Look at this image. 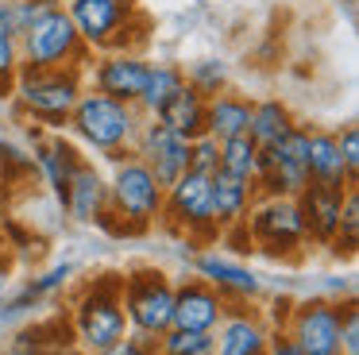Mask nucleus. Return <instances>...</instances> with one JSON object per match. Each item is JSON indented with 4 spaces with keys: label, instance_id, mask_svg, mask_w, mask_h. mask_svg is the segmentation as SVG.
<instances>
[{
    "label": "nucleus",
    "instance_id": "nucleus-1",
    "mask_svg": "<svg viewBox=\"0 0 359 355\" xmlns=\"http://www.w3.org/2000/svg\"><path fill=\"white\" fill-rule=\"evenodd\" d=\"M109 162L112 170L104 174V182H109V213L101 216L97 228L112 232V236H143L163 220L166 185L132 151L112 154Z\"/></svg>",
    "mask_w": 359,
    "mask_h": 355
},
{
    "label": "nucleus",
    "instance_id": "nucleus-2",
    "mask_svg": "<svg viewBox=\"0 0 359 355\" xmlns=\"http://www.w3.org/2000/svg\"><path fill=\"white\" fill-rule=\"evenodd\" d=\"M81 93H86V69L81 66H62V69L20 66L8 100L16 120L43 123L47 131H66V120H70Z\"/></svg>",
    "mask_w": 359,
    "mask_h": 355
},
{
    "label": "nucleus",
    "instance_id": "nucleus-3",
    "mask_svg": "<svg viewBox=\"0 0 359 355\" xmlns=\"http://www.w3.org/2000/svg\"><path fill=\"white\" fill-rule=\"evenodd\" d=\"M140 128H143V112L135 105L112 100V97L93 93V89L81 93L74 112H70V120H66V131H70L74 143H78L81 151L101 154V159L132 151Z\"/></svg>",
    "mask_w": 359,
    "mask_h": 355
},
{
    "label": "nucleus",
    "instance_id": "nucleus-4",
    "mask_svg": "<svg viewBox=\"0 0 359 355\" xmlns=\"http://www.w3.org/2000/svg\"><path fill=\"white\" fill-rule=\"evenodd\" d=\"M120 290H124V274L104 270L93 282H81L70 301V332L74 344L86 347L89 355L104 351V347L120 344L128 336V316L120 305Z\"/></svg>",
    "mask_w": 359,
    "mask_h": 355
},
{
    "label": "nucleus",
    "instance_id": "nucleus-5",
    "mask_svg": "<svg viewBox=\"0 0 359 355\" xmlns=\"http://www.w3.org/2000/svg\"><path fill=\"white\" fill-rule=\"evenodd\" d=\"M243 236L251 251H263L274 262H297L309 247L297 197H255L243 216Z\"/></svg>",
    "mask_w": 359,
    "mask_h": 355
},
{
    "label": "nucleus",
    "instance_id": "nucleus-6",
    "mask_svg": "<svg viewBox=\"0 0 359 355\" xmlns=\"http://www.w3.org/2000/svg\"><path fill=\"white\" fill-rule=\"evenodd\" d=\"M174 236H182L194 247H212L220 239V228L212 220V189H209V174L186 170L166 185L163 197V220Z\"/></svg>",
    "mask_w": 359,
    "mask_h": 355
},
{
    "label": "nucleus",
    "instance_id": "nucleus-7",
    "mask_svg": "<svg viewBox=\"0 0 359 355\" xmlns=\"http://www.w3.org/2000/svg\"><path fill=\"white\" fill-rule=\"evenodd\" d=\"M120 305H124V316H128V332L158 340L170 328V316H174V278L163 267L124 270Z\"/></svg>",
    "mask_w": 359,
    "mask_h": 355
},
{
    "label": "nucleus",
    "instance_id": "nucleus-8",
    "mask_svg": "<svg viewBox=\"0 0 359 355\" xmlns=\"http://www.w3.org/2000/svg\"><path fill=\"white\" fill-rule=\"evenodd\" d=\"M20 58L32 69H62V66L86 69L89 58H93V51L81 43L78 27L70 23L66 8L58 4L55 12H47L39 23H32V27L20 35Z\"/></svg>",
    "mask_w": 359,
    "mask_h": 355
},
{
    "label": "nucleus",
    "instance_id": "nucleus-9",
    "mask_svg": "<svg viewBox=\"0 0 359 355\" xmlns=\"http://www.w3.org/2000/svg\"><path fill=\"white\" fill-rule=\"evenodd\" d=\"M305 147H309V123H302V120L274 147H259L263 151L259 154V178H255L259 197H297L309 185Z\"/></svg>",
    "mask_w": 359,
    "mask_h": 355
},
{
    "label": "nucleus",
    "instance_id": "nucleus-10",
    "mask_svg": "<svg viewBox=\"0 0 359 355\" xmlns=\"http://www.w3.org/2000/svg\"><path fill=\"white\" fill-rule=\"evenodd\" d=\"M62 8L93 54L120 51L132 20L143 12L140 0H62Z\"/></svg>",
    "mask_w": 359,
    "mask_h": 355
},
{
    "label": "nucleus",
    "instance_id": "nucleus-11",
    "mask_svg": "<svg viewBox=\"0 0 359 355\" xmlns=\"http://www.w3.org/2000/svg\"><path fill=\"white\" fill-rule=\"evenodd\" d=\"M340 313L344 301H328V297H309L294 301L286 313V321L278 324L305 355H344L340 347Z\"/></svg>",
    "mask_w": 359,
    "mask_h": 355
},
{
    "label": "nucleus",
    "instance_id": "nucleus-12",
    "mask_svg": "<svg viewBox=\"0 0 359 355\" xmlns=\"http://www.w3.org/2000/svg\"><path fill=\"white\" fill-rule=\"evenodd\" d=\"M151 74V58L140 51H101L86 66V89L104 93L124 105H140L143 85Z\"/></svg>",
    "mask_w": 359,
    "mask_h": 355
},
{
    "label": "nucleus",
    "instance_id": "nucleus-13",
    "mask_svg": "<svg viewBox=\"0 0 359 355\" xmlns=\"http://www.w3.org/2000/svg\"><path fill=\"white\" fill-rule=\"evenodd\" d=\"M194 274L205 278L228 305H255L263 297V278L240 262L236 255L220 251V247H205V251L194 255Z\"/></svg>",
    "mask_w": 359,
    "mask_h": 355
},
{
    "label": "nucleus",
    "instance_id": "nucleus-14",
    "mask_svg": "<svg viewBox=\"0 0 359 355\" xmlns=\"http://www.w3.org/2000/svg\"><path fill=\"white\" fill-rule=\"evenodd\" d=\"M132 154H140L143 166H147L163 185H170L178 174L189 170V139L178 135L174 128H166L155 116H143V128H140V135H135Z\"/></svg>",
    "mask_w": 359,
    "mask_h": 355
},
{
    "label": "nucleus",
    "instance_id": "nucleus-15",
    "mask_svg": "<svg viewBox=\"0 0 359 355\" xmlns=\"http://www.w3.org/2000/svg\"><path fill=\"white\" fill-rule=\"evenodd\" d=\"M32 151V166H35V178H39L43 185H47L50 201H55L58 208H62V197H66V185H70L74 170L81 166V162L89 159L86 151H81L78 143H74L66 131H47V135L39 139V143L27 147Z\"/></svg>",
    "mask_w": 359,
    "mask_h": 355
},
{
    "label": "nucleus",
    "instance_id": "nucleus-16",
    "mask_svg": "<svg viewBox=\"0 0 359 355\" xmlns=\"http://www.w3.org/2000/svg\"><path fill=\"white\" fill-rule=\"evenodd\" d=\"M228 301L212 290L205 278H182L174 282V316L170 328L182 332H217V324L224 321Z\"/></svg>",
    "mask_w": 359,
    "mask_h": 355
},
{
    "label": "nucleus",
    "instance_id": "nucleus-17",
    "mask_svg": "<svg viewBox=\"0 0 359 355\" xmlns=\"http://www.w3.org/2000/svg\"><path fill=\"white\" fill-rule=\"evenodd\" d=\"M271 324L251 305H228L224 321L212 332V355H266Z\"/></svg>",
    "mask_w": 359,
    "mask_h": 355
},
{
    "label": "nucleus",
    "instance_id": "nucleus-18",
    "mask_svg": "<svg viewBox=\"0 0 359 355\" xmlns=\"http://www.w3.org/2000/svg\"><path fill=\"white\" fill-rule=\"evenodd\" d=\"M104 213H109V182H104V170L93 159H86L66 185L62 216H70L81 228H97Z\"/></svg>",
    "mask_w": 359,
    "mask_h": 355
},
{
    "label": "nucleus",
    "instance_id": "nucleus-19",
    "mask_svg": "<svg viewBox=\"0 0 359 355\" xmlns=\"http://www.w3.org/2000/svg\"><path fill=\"white\" fill-rule=\"evenodd\" d=\"M348 189H328V185H305L297 193V208H302L305 239L313 247H328L336 239V224H340V205Z\"/></svg>",
    "mask_w": 359,
    "mask_h": 355
},
{
    "label": "nucleus",
    "instance_id": "nucleus-20",
    "mask_svg": "<svg viewBox=\"0 0 359 355\" xmlns=\"http://www.w3.org/2000/svg\"><path fill=\"white\" fill-rule=\"evenodd\" d=\"M305 170H309V185L351 189V178H348V170H344V159H340V147H336V131L332 128H309Z\"/></svg>",
    "mask_w": 359,
    "mask_h": 355
},
{
    "label": "nucleus",
    "instance_id": "nucleus-21",
    "mask_svg": "<svg viewBox=\"0 0 359 355\" xmlns=\"http://www.w3.org/2000/svg\"><path fill=\"white\" fill-rule=\"evenodd\" d=\"M209 189H212V220H217L220 232L228 228H240L243 216H248L251 201L259 197L255 193V182H243V178H232L224 170L209 178Z\"/></svg>",
    "mask_w": 359,
    "mask_h": 355
},
{
    "label": "nucleus",
    "instance_id": "nucleus-22",
    "mask_svg": "<svg viewBox=\"0 0 359 355\" xmlns=\"http://www.w3.org/2000/svg\"><path fill=\"white\" fill-rule=\"evenodd\" d=\"M248 123H251V97L232 89L209 97V105H205V135H212L220 143V139H232V135H248Z\"/></svg>",
    "mask_w": 359,
    "mask_h": 355
},
{
    "label": "nucleus",
    "instance_id": "nucleus-23",
    "mask_svg": "<svg viewBox=\"0 0 359 355\" xmlns=\"http://www.w3.org/2000/svg\"><path fill=\"white\" fill-rule=\"evenodd\" d=\"M290 128H297V116L290 112L286 100H278V97L251 100L248 135H251V143H255V147H274L282 135H290Z\"/></svg>",
    "mask_w": 359,
    "mask_h": 355
},
{
    "label": "nucleus",
    "instance_id": "nucleus-24",
    "mask_svg": "<svg viewBox=\"0 0 359 355\" xmlns=\"http://www.w3.org/2000/svg\"><path fill=\"white\" fill-rule=\"evenodd\" d=\"M205 105H209V97H201L197 89L182 85V89L155 112V120H163L166 128H174L186 139H197V135H205Z\"/></svg>",
    "mask_w": 359,
    "mask_h": 355
},
{
    "label": "nucleus",
    "instance_id": "nucleus-25",
    "mask_svg": "<svg viewBox=\"0 0 359 355\" xmlns=\"http://www.w3.org/2000/svg\"><path fill=\"white\" fill-rule=\"evenodd\" d=\"M186 85V74H182V62H151V74H147V85H143V97H140V112L143 116H155L174 93Z\"/></svg>",
    "mask_w": 359,
    "mask_h": 355
},
{
    "label": "nucleus",
    "instance_id": "nucleus-26",
    "mask_svg": "<svg viewBox=\"0 0 359 355\" xmlns=\"http://www.w3.org/2000/svg\"><path fill=\"white\" fill-rule=\"evenodd\" d=\"M182 74H186L189 89H197L201 97H217V93L232 89V66H228V58H220V54L194 58L189 66H182Z\"/></svg>",
    "mask_w": 359,
    "mask_h": 355
},
{
    "label": "nucleus",
    "instance_id": "nucleus-27",
    "mask_svg": "<svg viewBox=\"0 0 359 355\" xmlns=\"http://www.w3.org/2000/svg\"><path fill=\"white\" fill-rule=\"evenodd\" d=\"M259 147L251 143V135H232V139H220V166L224 174L243 178V182H255L259 178Z\"/></svg>",
    "mask_w": 359,
    "mask_h": 355
},
{
    "label": "nucleus",
    "instance_id": "nucleus-28",
    "mask_svg": "<svg viewBox=\"0 0 359 355\" xmlns=\"http://www.w3.org/2000/svg\"><path fill=\"white\" fill-rule=\"evenodd\" d=\"M58 4H62V0H0V27L20 39L32 23H39L43 15L55 12Z\"/></svg>",
    "mask_w": 359,
    "mask_h": 355
},
{
    "label": "nucleus",
    "instance_id": "nucleus-29",
    "mask_svg": "<svg viewBox=\"0 0 359 355\" xmlns=\"http://www.w3.org/2000/svg\"><path fill=\"white\" fill-rule=\"evenodd\" d=\"M35 178V166H32V151L16 139L0 135V185H8V189H20Z\"/></svg>",
    "mask_w": 359,
    "mask_h": 355
},
{
    "label": "nucleus",
    "instance_id": "nucleus-30",
    "mask_svg": "<svg viewBox=\"0 0 359 355\" xmlns=\"http://www.w3.org/2000/svg\"><path fill=\"white\" fill-rule=\"evenodd\" d=\"M328 251L336 255V259H351V255L359 251V189L351 185L348 193H344V205H340V224H336V239L328 243Z\"/></svg>",
    "mask_w": 359,
    "mask_h": 355
},
{
    "label": "nucleus",
    "instance_id": "nucleus-31",
    "mask_svg": "<svg viewBox=\"0 0 359 355\" xmlns=\"http://www.w3.org/2000/svg\"><path fill=\"white\" fill-rule=\"evenodd\" d=\"M158 355H212V332L166 328L158 336Z\"/></svg>",
    "mask_w": 359,
    "mask_h": 355
},
{
    "label": "nucleus",
    "instance_id": "nucleus-32",
    "mask_svg": "<svg viewBox=\"0 0 359 355\" xmlns=\"http://www.w3.org/2000/svg\"><path fill=\"white\" fill-rule=\"evenodd\" d=\"M78 274V262H70V259H62V262H55L50 270H43V274H35V278H27V290L35 293V297L47 305L55 293H62L66 286H70V278Z\"/></svg>",
    "mask_w": 359,
    "mask_h": 355
},
{
    "label": "nucleus",
    "instance_id": "nucleus-33",
    "mask_svg": "<svg viewBox=\"0 0 359 355\" xmlns=\"http://www.w3.org/2000/svg\"><path fill=\"white\" fill-rule=\"evenodd\" d=\"M20 66H24V58H20V39L12 35V31L0 27V97H8L12 93Z\"/></svg>",
    "mask_w": 359,
    "mask_h": 355
},
{
    "label": "nucleus",
    "instance_id": "nucleus-34",
    "mask_svg": "<svg viewBox=\"0 0 359 355\" xmlns=\"http://www.w3.org/2000/svg\"><path fill=\"white\" fill-rule=\"evenodd\" d=\"M332 131H336V147H340L344 170H348L351 185H359V123L348 120V123H340V128H332Z\"/></svg>",
    "mask_w": 359,
    "mask_h": 355
},
{
    "label": "nucleus",
    "instance_id": "nucleus-35",
    "mask_svg": "<svg viewBox=\"0 0 359 355\" xmlns=\"http://www.w3.org/2000/svg\"><path fill=\"white\" fill-rule=\"evenodd\" d=\"M220 166V143L212 135H197L189 139V170H197V174H217Z\"/></svg>",
    "mask_w": 359,
    "mask_h": 355
},
{
    "label": "nucleus",
    "instance_id": "nucleus-36",
    "mask_svg": "<svg viewBox=\"0 0 359 355\" xmlns=\"http://www.w3.org/2000/svg\"><path fill=\"white\" fill-rule=\"evenodd\" d=\"M340 347H344V355H359V305H355V297L344 301V313H340Z\"/></svg>",
    "mask_w": 359,
    "mask_h": 355
},
{
    "label": "nucleus",
    "instance_id": "nucleus-37",
    "mask_svg": "<svg viewBox=\"0 0 359 355\" xmlns=\"http://www.w3.org/2000/svg\"><path fill=\"white\" fill-rule=\"evenodd\" d=\"M97 355H158V340H147V336H135V332H128L120 344L104 347V351Z\"/></svg>",
    "mask_w": 359,
    "mask_h": 355
},
{
    "label": "nucleus",
    "instance_id": "nucleus-38",
    "mask_svg": "<svg viewBox=\"0 0 359 355\" xmlns=\"http://www.w3.org/2000/svg\"><path fill=\"white\" fill-rule=\"evenodd\" d=\"M266 355H305V351H302V347H297L282 328H271V344H266Z\"/></svg>",
    "mask_w": 359,
    "mask_h": 355
},
{
    "label": "nucleus",
    "instance_id": "nucleus-39",
    "mask_svg": "<svg viewBox=\"0 0 359 355\" xmlns=\"http://www.w3.org/2000/svg\"><path fill=\"white\" fill-rule=\"evenodd\" d=\"M0 355H43V351H32V347H16V344H8V347H0Z\"/></svg>",
    "mask_w": 359,
    "mask_h": 355
},
{
    "label": "nucleus",
    "instance_id": "nucleus-40",
    "mask_svg": "<svg viewBox=\"0 0 359 355\" xmlns=\"http://www.w3.org/2000/svg\"><path fill=\"white\" fill-rule=\"evenodd\" d=\"M55 355H89L86 347H78V344H66V347H58Z\"/></svg>",
    "mask_w": 359,
    "mask_h": 355
},
{
    "label": "nucleus",
    "instance_id": "nucleus-41",
    "mask_svg": "<svg viewBox=\"0 0 359 355\" xmlns=\"http://www.w3.org/2000/svg\"><path fill=\"white\" fill-rule=\"evenodd\" d=\"M336 4H340L344 12H348V20H355V8H359V0H336Z\"/></svg>",
    "mask_w": 359,
    "mask_h": 355
}]
</instances>
